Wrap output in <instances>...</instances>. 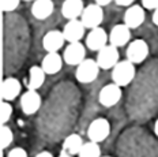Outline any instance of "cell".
<instances>
[{
  "instance_id": "20",
  "label": "cell",
  "mask_w": 158,
  "mask_h": 157,
  "mask_svg": "<svg viewBox=\"0 0 158 157\" xmlns=\"http://www.w3.org/2000/svg\"><path fill=\"white\" fill-rule=\"evenodd\" d=\"M83 143L85 142H83V139H82L81 135H78V134H70L63 142V150L71 156L79 155Z\"/></svg>"
},
{
  "instance_id": "18",
  "label": "cell",
  "mask_w": 158,
  "mask_h": 157,
  "mask_svg": "<svg viewBox=\"0 0 158 157\" xmlns=\"http://www.w3.org/2000/svg\"><path fill=\"white\" fill-rule=\"evenodd\" d=\"M22 85L16 78H7L2 83V99L4 101H12L21 94Z\"/></svg>"
},
{
  "instance_id": "23",
  "label": "cell",
  "mask_w": 158,
  "mask_h": 157,
  "mask_svg": "<svg viewBox=\"0 0 158 157\" xmlns=\"http://www.w3.org/2000/svg\"><path fill=\"white\" fill-rule=\"evenodd\" d=\"M12 115V107L8 101H3L2 103V124H6L11 119Z\"/></svg>"
},
{
  "instance_id": "30",
  "label": "cell",
  "mask_w": 158,
  "mask_h": 157,
  "mask_svg": "<svg viewBox=\"0 0 158 157\" xmlns=\"http://www.w3.org/2000/svg\"><path fill=\"white\" fill-rule=\"evenodd\" d=\"M35 157H53V155H52L51 152H47V150H42V152H40Z\"/></svg>"
},
{
  "instance_id": "19",
  "label": "cell",
  "mask_w": 158,
  "mask_h": 157,
  "mask_svg": "<svg viewBox=\"0 0 158 157\" xmlns=\"http://www.w3.org/2000/svg\"><path fill=\"white\" fill-rule=\"evenodd\" d=\"M45 75L47 73L41 66H33L29 71V79H27V87L30 90H37L44 85Z\"/></svg>"
},
{
  "instance_id": "33",
  "label": "cell",
  "mask_w": 158,
  "mask_h": 157,
  "mask_svg": "<svg viewBox=\"0 0 158 157\" xmlns=\"http://www.w3.org/2000/svg\"><path fill=\"white\" fill-rule=\"evenodd\" d=\"M25 2H34V0H25Z\"/></svg>"
},
{
  "instance_id": "11",
  "label": "cell",
  "mask_w": 158,
  "mask_h": 157,
  "mask_svg": "<svg viewBox=\"0 0 158 157\" xmlns=\"http://www.w3.org/2000/svg\"><path fill=\"white\" fill-rule=\"evenodd\" d=\"M85 30H86V28L82 23L81 19H71V21H68L67 23L64 25L61 32H63V34H64L65 41L79 42L85 37Z\"/></svg>"
},
{
  "instance_id": "10",
  "label": "cell",
  "mask_w": 158,
  "mask_h": 157,
  "mask_svg": "<svg viewBox=\"0 0 158 157\" xmlns=\"http://www.w3.org/2000/svg\"><path fill=\"white\" fill-rule=\"evenodd\" d=\"M19 104H21V109L23 111L26 115H34L41 108L42 100H41V96L37 93V90L27 89V91H25L21 96Z\"/></svg>"
},
{
  "instance_id": "29",
  "label": "cell",
  "mask_w": 158,
  "mask_h": 157,
  "mask_svg": "<svg viewBox=\"0 0 158 157\" xmlns=\"http://www.w3.org/2000/svg\"><path fill=\"white\" fill-rule=\"evenodd\" d=\"M151 19H153V23L158 26V7L154 10V12H153V17H151Z\"/></svg>"
},
{
  "instance_id": "24",
  "label": "cell",
  "mask_w": 158,
  "mask_h": 157,
  "mask_svg": "<svg viewBox=\"0 0 158 157\" xmlns=\"http://www.w3.org/2000/svg\"><path fill=\"white\" fill-rule=\"evenodd\" d=\"M21 0H2V10L4 12H11L18 8Z\"/></svg>"
},
{
  "instance_id": "12",
  "label": "cell",
  "mask_w": 158,
  "mask_h": 157,
  "mask_svg": "<svg viewBox=\"0 0 158 157\" xmlns=\"http://www.w3.org/2000/svg\"><path fill=\"white\" fill-rule=\"evenodd\" d=\"M131 40V29L126 23H118L112 28L109 33V44L117 48L127 45Z\"/></svg>"
},
{
  "instance_id": "2",
  "label": "cell",
  "mask_w": 158,
  "mask_h": 157,
  "mask_svg": "<svg viewBox=\"0 0 158 157\" xmlns=\"http://www.w3.org/2000/svg\"><path fill=\"white\" fill-rule=\"evenodd\" d=\"M100 66H98L97 60L93 59H85L82 63H79L75 70V78L81 83H90L97 79L98 74H100Z\"/></svg>"
},
{
  "instance_id": "16",
  "label": "cell",
  "mask_w": 158,
  "mask_h": 157,
  "mask_svg": "<svg viewBox=\"0 0 158 157\" xmlns=\"http://www.w3.org/2000/svg\"><path fill=\"white\" fill-rule=\"evenodd\" d=\"M55 10V4L52 0H34L31 4V15L38 21H44L49 18Z\"/></svg>"
},
{
  "instance_id": "15",
  "label": "cell",
  "mask_w": 158,
  "mask_h": 157,
  "mask_svg": "<svg viewBox=\"0 0 158 157\" xmlns=\"http://www.w3.org/2000/svg\"><path fill=\"white\" fill-rule=\"evenodd\" d=\"M63 62H64L63 56H60L57 52H47V55L41 62V67L44 68L47 75H53L61 70Z\"/></svg>"
},
{
  "instance_id": "3",
  "label": "cell",
  "mask_w": 158,
  "mask_h": 157,
  "mask_svg": "<svg viewBox=\"0 0 158 157\" xmlns=\"http://www.w3.org/2000/svg\"><path fill=\"white\" fill-rule=\"evenodd\" d=\"M110 134V123L105 117H97L89 124L87 137L93 142H104Z\"/></svg>"
},
{
  "instance_id": "31",
  "label": "cell",
  "mask_w": 158,
  "mask_h": 157,
  "mask_svg": "<svg viewBox=\"0 0 158 157\" xmlns=\"http://www.w3.org/2000/svg\"><path fill=\"white\" fill-rule=\"evenodd\" d=\"M57 157H72L71 155H68V153L67 152H64V150H61V153H60V155H59Z\"/></svg>"
},
{
  "instance_id": "1",
  "label": "cell",
  "mask_w": 158,
  "mask_h": 157,
  "mask_svg": "<svg viewBox=\"0 0 158 157\" xmlns=\"http://www.w3.org/2000/svg\"><path fill=\"white\" fill-rule=\"evenodd\" d=\"M135 74H136V70L132 62H130L128 59L120 60L112 68V81L120 87H124L134 81Z\"/></svg>"
},
{
  "instance_id": "27",
  "label": "cell",
  "mask_w": 158,
  "mask_h": 157,
  "mask_svg": "<svg viewBox=\"0 0 158 157\" xmlns=\"http://www.w3.org/2000/svg\"><path fill=\"white\" fill-rule=\"evenodd\" d=\"M134 2L135 0H114V3L120 7H130V6L134 4Z\"/></svg>"
},
{
  "instance_id": "7",
  "label": "cell",
  "mask_w": 158,
  "mask_h": 157,
  "mask_svg": "<svg viewBox=\"0 0 158 157\" xmlns=\"http://www.w3.org/2000/svg\"><path fill=\"white\" fill-rule=\"evenodd\" d=\"M63 59L68 66H78L86 59V47L79 42H68L64 48Z\"/></svg>"
},
{
  "instance_id": "32",
  "label": "cell",
  "mask_w": 158,
  "mask_h": 157,
  "mask_svg": "<svg viewBox=\"0 0 158 157\" xmlns=\"http://www.w3.org/2000/svg\"><path fill=\"white\" fill-rule=\"evenodd\" d=\"M154 133H156V135L158 137V119L156 120V124H154Z\"/></svg>"
},
{
  "instance_id": "28",
  "label": "cell",
  "mask_w": 158,
  "mask_h": 157,
  "mask_svg": "<svg viewBox=\"0 0 158 157\" xmlns=\"http://www.w3.org/2000/svg\"><path fill=\"white\" fill-rule=\"evenodd\" d=\"M95 3H97L98 6H101V7H104V6H108L112 2H114V0H94Z\"/></svg>"
},
{
  "instance_id": "5",
  "label": "cell",
  "mask_w": 158,
  "mask_h": 157,
  "mask_svg": "<svg viewBox=\"0 0 158 157\" xmlns=\"http://www.w3.org/2000/svg\"><path fill=\"white\" fill-rule=\"evenodd\" d=\"M82 23L85 25L86 29H94L98 28L104 21V10L101 6H98L97 3L94 4H89L87 7H85L81 17Z\"/></svg>"
},
{
  "instance_id": "13",
  "label": "cell",
  "mask_w": 158,
  "mask_h": 157,
  "mask_svg": "<svg viewBox=\"0 0 158 157\" xmlns=\"http://www.w3.org/2000/svg\"><path fill=\"white\" fill-rule=\"evenodd\" d=\"M144 7L139 4H132L127 8L124 14V23L130 29H138L144 22Z\"/></svg>"
},
{
  "instance_id": "21",
  "label": "cell",
  "mask_w": 158,
  "mask_h": 157,
  "mask_svg": "<svg viewBox=\"0 0 158 157\" xmlns=\"http://www.w3.org/2000/svg\"><path fill=\"white\" fill-rule=\"evenodd\" d=\"M78 156L79 157H101V148L97 142L89 141V142L83 143Z\"/></svg>"
},
{
  "instance_id": "22",
  "label": "cell",
  "mask_w": 158,
  "mask_h": 157,
  "mask_svg": "<svg viewBox=\"0 0 158 157\" xmlns=\"http://www.w3.org/2000/svg\"><path fill=\"white\" fill-rule=\"evenodd\" d=\"M14 141V134H12L11 129L6 124L2 126V148L3 149H7L10 145Z\"/></svg>"
},
{
  "instance_id": "26",
  "label": "cell",
  "mask_w": 158,
  "mask_h": 157,
  "mask_svg": "<svg viewBox=\"0 0 158 157\" xmlns=\"http://www.w3.org/2000/svg\"><path fill=\"white\" fill-rule=\"evenodd\" d=\"M142 6L146 10H156L158 7V0H142Z\"/></svg>"
},
{
  "instance_id": "14",
  "label": "cell",
  "mask_w": 158,
  "mask_h": 157,
  "mask_svg": "<svg viewBox=\"0 0 158 157\" xmlns=\"http://www.w3.org/2000/svg\"><path fill=\"white\" fill-rule=\"evenodd\" d=\"M65 42L64 34L60 30H49L42 37V48L47 52H59Z\"/></svg>"
},
{
  "instance_id": "6",
  "label": "cell",
  "mask_w": 158,
  "mask_h": 157,
  "mask_svg": "<svg viewBox=\"0 0 158 157\" xmlns=\"http://www.w3.org/2000/svg\"><path fill=\"white\" fill-rule=\"evenodd\" d=\"M121 96H123V91H121V87L116 85L114 82L105 85L102 89L100 90V94H98V101L100 104L105 108H110L114 107L116 104L120 101Z\"/></svg>"
},
{
  "instance_id": "25",
  "label": "cell",
  "mask_w": 158,
  "mask_h": 157,
  "mask_svg": "<svg viewBox=\"0 0 158 157\" xmlns=\"http://www.w3.org/2000/svg\"><path fill=\"white\" fill-rule=\"evenodd\" d=\"M7 157H27V152L23 148H12L8 152Z\"/></svg>"
},
{
  "instance_id": "17",
  "label": "cell",
  "mask_w": 158,
  "mask_h": 157,
  "mask_svg": "<svg viewBox=\"0 0 158 157\" xmlns=\"http://www.w3.org/2000/svg\"><path fill=\"white\" fill-rule=\"evenodd\" d=\"M85 10L83 0H64L61 4V15L71 21V19H79Z\"/></svg>"
},
{
  "instance_id": "34",
  "label": "cell",
  "mask_w": 158,
  "mask_h": 157,
  "mask_svg": "<svg viewBox=\"0 0 158 157\" xmlns=\"http://www.w3.org/2000/svg\"><path fill=\"white\" fill-rule=\"evenodd\" d=\"M101 157H110V156H101Z\"/></svg>"
},
{
  "instance_id": "8",
  "label": "cell",
  "mask_w": 158,
  "mask_h": 157,
  "mask_svg": "<svg viewBox=\"0 0 158 157\" xmlns=\"http://www.w3.org/2000/svg\"><path fill=\"white\" fill-rule=\"evenodd\" d=\"M126 55L130 62H132L134 64H139L149 56V45L146 41L140 40V38L134 40L128 44Z\"/></svg>"
},
{
  "instance_id": "4",
  "label": "cell",
  "mask_w": 158,
  "mask_h": 157,
  "mask_svg": "<svg viewBox=\"0 0 158 157\" xmlns=\"http://www.w3.org/2000/svg\"><path fill=\"white\" fill-rule=\"evenodd\" d=\"M118 59H120V53H118L117 47L108 44V45H105L102 49H100L97 52L95 60H97L101 70H112L120 62Z\"/></svg>"
},
{
  "instance_id": "9",
  "label": "cell",
  "mask_w": 158,
  "mask_h": 157,
  "mask_svg": "<svg viewBox=\"0 0 158 157\" xmlns=\"http://www.w3.org/2000/svg\"><path fill=\"white\" fill-rule=\"evenodd\" d=\"M108 42H109V34H106V32L101 26L91 29L86 36V48H89L90 51L98 52L105 45H108Z\"/></svg>"
}]
</instances>
